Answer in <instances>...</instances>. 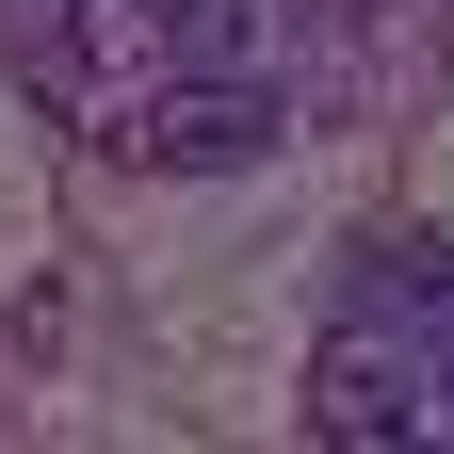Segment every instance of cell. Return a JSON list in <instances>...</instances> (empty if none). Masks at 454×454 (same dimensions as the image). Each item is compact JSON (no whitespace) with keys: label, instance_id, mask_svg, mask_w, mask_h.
I'll use <instances>...</instances> for the list:
<instances>
[{"label":"cell","instance_id":"7a4b0ae2","mask_svg":"<svg viewBox=\"0 0 454 454\" xmlns=\"http://www.w3.org/2000/svg\"><path fill=\"white\" fill-rule=\"evenodd\" d=\"M114 146L162 162V179H244V162L276 146V98H260V82H227V66H162L130 114H114Z\"/></svg>","mask_w":454,"mask_h":454},{"label":"cell","instance_id":"6da1fadb","mask_svg":"<svg viewBox=\"0 0 454 454\" xmlns=\"http://www.w3.org/2000/svg\"><path fill=\"white\" fill-rule=\"evenodd\" d=\"M309 438H340V454H389V438H454V357H422L389 309H357L309 357Z\"/></svg>","mask_w":454,"mask_h":454},{"label":"cell","instance_id":"3957f363","mask_svg":"<svg viewBox=\"0 0 454 454\" xmlns=\"http://www.w3.org/2000/svg\"><path fill=\"white\" fill-rule=\"evenodd\" d=\"M357 309H389V325L422 340V357H454V244H373Z\"/></svg>","mask_w":454,"mask_h":454}]
</instances>
